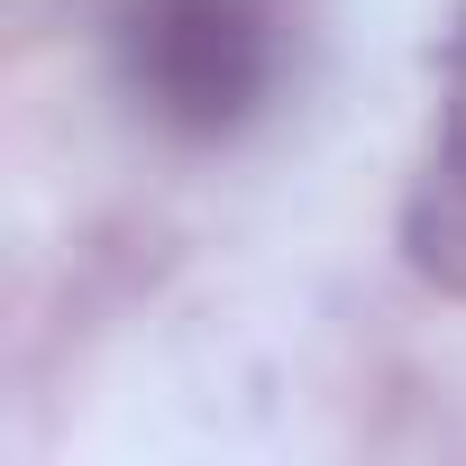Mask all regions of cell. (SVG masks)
<instances>
[{
  "mask_svg": "<svg viewBox=\"0 0 466 466\" xmlns=\"http://www.w3.org/2000/svg\"><path fill=\"white\" fill-rule=\"evenodd\" d=\"M293 65L284 0H128L119 74L137 110L174 137H238Z\"/></svg>",
  "mask_w": 466,
  "mask_h": 466,
  "instance_id": "6da1fadb",
  "label": "cell"
},
{
  "mask_svg": "<svg viewBox=\"0 0 466 466\" xmlns=\"http://www.w3.org/2000/svg\"><path fill=\"white\" fill-rule=\"evenodd\" d=\"M402 238H411L420 275L466 284V10L439 56V119H430V156H420V183L402 210Z\"/></svg>",
  "mask_w": 466,
  "mask_h": 466,
  "instance_id": "7a4b0ae2",
  "label": "cell"
}]
</instances>
